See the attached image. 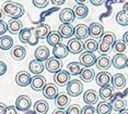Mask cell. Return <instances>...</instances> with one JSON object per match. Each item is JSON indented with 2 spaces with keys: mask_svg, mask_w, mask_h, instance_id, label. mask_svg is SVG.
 Instances as JSON below:
<instances>
[{
  "mask_svg": "<svg viewBox=\"0 0 128 114\" xmlns=\"http://www.w3.org/2000/svg\"><path fill=\"white\" fill-rule=\"evenodd\" d=\"M2 12L11 19H19L24 14V8L18 2L7 1L2 4Z\"/></svg>",
  "mask_w": 128,
  "mask_h": 114,
  "instance_id": "6da1fadb",
  "label": "cell"
},
{
  "mask_svg": "<svg viewBox=\"0 0 128 114\" xmlns=\"http://www.w3.org/2000/svg\"><path fill=\"white\" fill-rule=\"evenodd\" d=\"M83 91V84L79 79H72L67 84V93L69 97H78Z\"/></svg>",
  "mask_w": 128,
  "mask_h": 114,
  "instance_id": "7a4b0ae2",
  "label": "cell"
},
{
  "mask_svg": "<svg viewBox=\"0 0 128 114\" xmlns=\"http://www.w3.org/2000/svg\"><path fill=\"white\" fill-rule=\"evenodd\" d=\"M67 48L70 53L72 54H80L82 53V51L84 50L83 47V42L81 41L80 39H78L77 37L76 38H71L70 40L67 43Z\"/></svg>",
  "mask_w": 128,
  "mask_h": 114,
  "instance_id": "3957f363",
  "label": "cell"
},
{
  "mask_svg": "<svg viewBox=\"0 0 128 114\" xmlns=\"http://www.w3.org/2000/svg\"><path fill=\"white\" fill-rule=\"evenodd\" d=\"M45 68L49 73H54L56 74L57 72L62 71V62L60 59H57V58H49V59L46 61Z\"/></svg>",
  "mask_w": 128,
  "mask_h": 114,
  "instance_id": "277c9868",
  "label": "cell"
},
{
  "mask_svg": "<svg viewBox=\"0 0 128 114\" xmlns=\"http://www.w3.org/2000/svg\"><path fill=\"white\" fill-rule=\"evenodd\" d=\"M46 78L43 75H34L31 79L30 86L34 91H43L46 86Z\"/></svg>",
  "mask_w": 128,
  "mask_h": 114,
  "instance_id": "5b68a950",
  "label": "cell"
},
{
  "mask_svg": "<svg viewBox=\"0 0 128 114\" xmlns=\"http://www.w3.org/2000/svg\"><path fill=\"white\" fill-rule=\"evenodd\" d=\"M96 60H98V58L95 57V54L92 53V52H88V51L81 53L79 58V62L82 64L84 68L93 66L94 64H96Z\"/></svg>",
  "mask_w": 128,
  "mask_h": 114,
  "instance_id": "8992f818",
  "label": "cell"
},
{
  "mask_svg": "<svg viewBox=\"0 0 128 114\" xmlns=\"http://www.w3.org/2000/svg\"><path fill=\"white\" fill-rule=\"evenodd\" d=\"M32 106V100L31 98L26 95H22L19 96L16 100V107L19 111H22V112H25V111L30 110V108Z\"/></svg>",
  "mask_w": 128,
  "mask_h": 114,
  "instance_id": "52a82bcc",
  "label": "cell"
},
{
  "mask_svg": "<svg viewBox=\"0 0 128 114\" xmlns=\"http://www.w3.org/2000/svg\"><path fill=\"white\" fill-rule=\"evenodd\" d=\"M76 19V15H74V9H70V8H65L60 11V14H59V20L62 24H70L74 21Z\"/></svg>",
  "mask_w": 128,
  "mask_h": 114,
  "instance_id": "ba28073f",
  "label": "cell"
},
{
  "mask_svg": "<svg viewBox=\"0 0 128 114\" xmlns=\"http://www.w3.org/2000/svg\"><path fill=\"white\" fill-rule=\"evenodd\" d=\"M70 74H69L68 71H65V70H62V71L57 72L56 74L54 75V81L55 84H57L58 86H65L70 81Z\"/></svg>",
  "mask_w": 128,
  "mask_h": 114,
  "instance_id": "9c48e42d",
  "label": "cell"
},
{
  "mask_svg": "<svg viewBox=\"0 0 128 114\" xmlns=\"http://www.w3.org/2000/svg\"><path fill=\"white\" fill-rule=\"evenodd\" d=\"M32 79V76L30 75V73L26 71H20L19 73H16V83L20 87H26L30 85Z\"/></svg>",
  "mask_w": 128,
  "mask_h": 114,
  "instance_id": "30bf717a",
  "label": "cell"
},
{
  "mask_svg": "<svg viewBox=\"0 0 128 114\" xmlns=\"http://www.w3.org/2000/svg\"><path fill=\"white\" fill-rule=\"evenodd\" d=\"M95 81L100 87L108 86L112 84V75L106 71H102L95 75Z\"/></svg>",
  "mask_w": 128,
  "mask_h": 114,
  "instance_id": "8fae6325",
  "label": "cell"
},
{
  "mask_svg": "<svg viewBox=\"0 0 128 114\" xmlns=\"http://www.w3.org/2000/svg\"><path fill=\"white\" fill-rule=\"evenodd\" d=\"M127 63H128V58L124 53H116L112 59L113 66L118 70L127 68Z\"/></svg>",
  "mask_w": 128,
  "mask_h": 114,
  "instance_id": "7c38bea8",
  "label": "cell"
},
{
  "mask_svg": "<svg viewBox=\"0 0 128 114\" xmlns=\"http://www.w3.org/2000/svg\"><path fill=\"white\" fill-rule=\"evenodd\" d=\"M89 32H90V35L95 38V39H100L102 38V36L104 35V27L103 25L100 24V23H91L89 26Z\"/></svg>",
  "mask_w": 128,
  "mask_h": 114,
  "instance_id": "4fadbf2b",
  "label": "cell"
},
{
  "mask_svg": "<svg viewBox=\"0 0 128 114\" xmlns=\"http://www.w3.org/2000/svg\"><path fill=\"white\" fill-rule=\"evenodd\" d=\"M58 87L56 86L55 84H46L45 88L43 89V95H44V97L46 99H49V100H52V99H56V97L58 96Z\"/></svg>",
  "mask_w": 128,
  "mask_h": 114,
  "instance_id": "5bb4252c",
  "label": "cell"
},
{
  "mask_svg": "<svg viewBox=\"0 0 128 114\" xmlns=\"http://www.w3.org/2000/svg\"><path fill=\"white\" fill-rule=\"evenodd\" d=\"M68 48H67V46H65L64 43H58V45L54 46L53 47V55L55 58H57V59H65V58L68 55Z\"/></svg>",
  "mask_w": 128,
  "mask_h": 114,
  "instance_id": "9a60e30c",
  "label": "cell"
},
{
  "mask_svg": "<svg viewBox=\"0 0 128 114\" xmlns=\"http://www.w3.org/2000/svg\"><path fill=\"white\" fill-rule=\"evenodd\" d=\"M112 65V60L107 54H101L96 60V68L101 71H106Z\"/></svg>",
  "mask_w": 128,
  "mask_h": 114,
  "instance_id": "2e32d148",
  "label": "cell"
},
{
  "mask_svg": "<svg viewBox=\"0 0 128 114\" xmlns=\"http://www.w3.org/2000/svg\"><path fill=\"white\" fill-rule=\"evenodd\" d=\"M50 33V27L47 24H40L34 30V36L36 39H45Z\"/></svg>",
  "mask_w": 128,
  "mask_h": 114,
  "instance_id": "e0dca14e",
  "label": "cell"
},
{
  "mask_svg": "<svg viewBox=\"0 0 128 114\" xmlns=\"http://www.w3.org/2000/svg\"><path fill=\"white\" fill-rule=\"evenodd\" d=\"M34 57H35V60L40 62L47 61L49 59V49L46 46H40L34 52Z\"/></svg>",
  "mask_w": 128,
  "mask_h": 114,
  "instance_id": "ac0fdd59",
  "label": "cell"
},
{
  "mask_svg": "<svg viewBox=\"0 0 128 114\" xmlns=\"http://www.w3.org/2000/svg\"><path fill=\"white\" fill-rule=\"evenodd\" d=\"M98 100V95L94 89H89L83 93V101L86 102V104L89 106H93L95 104Z\"/></svg>",
  "mask_w": 128,
  "mask_h": 114,
  "instance_id": "d6986e66",
  "label": "cell"
},
{
  "mask_svg": "<svg viewBox=\"0 0 128 114\" xmlns=\"http://www.w3.org/2000/svg\"><path fill=\"white\" fill-rule=\"evenodd\" d=\"M74 35L78 39H86L90 35L89 32V26L84 24H78L74 27Z\"/></svg>",
  "mask_w": 128,
  "mask_h": 114,
  "instance_id": "ffe728a7",
  "label": "cell"
},
{
  "mask_svg": "<svg viewBox=\"0 0 128 114\" xmlns=\"http://www.w3.org/2000/svg\"><path fill=\"white\" fill-rule=\"evenodd\" d=\"M58 33L62 38H70L74 35V27L71 24H62L58 28Z\"/></svg>",
  "mask_w": 128,
  "mask_h": 114,
  "instance_id": "44dd1931",
  "label": "cell"
},
{
  "mask_svg": "<svg viewBox=\"0 0 128 114\" xmlns=\"http://www.w3.org/2000/svg\"><path fill=\"white\" fill-rule=\"evenodd\" d=\"M113 95H114V87H112L110 85L108 86H104L101 87L100 91H98V96L103 101H108L113 98Z\"/></svg>",
  "mask_w": 128,
  "mask_h": 114,
  "instance_id": "7402d4cb",
  "label": "cell"
},
{
  "mask_svg": "<svg viewBox=\"0 0 128 114\" xmlns=\"http://www.w3.org/2000/svg\"><path fill=\"white\" fill-rule=\"evenodd\" d=\"M11 55L16 61H21L26 55V49L22 46H14L11 49Z\"/></svg>",
  "mask_w": 128,
  "mask_h": 114,
  "instance_id": "603a6c76",
  "label": "cell"
},
{
  "mask_svg": "<svg viewBox=\"0 0 128 114\" xmlns=\"http://www.w3.org/2000/svg\"><path fill=\"white\" fill-rule=\"evenodd\" d=\"M45 69V65L43 64V62L37 60H32L30 62V65H28V70L32 74L34 75H40L43 73Z\"/></svg>",
  "mask_w": 128,
  "mask_h": 114,
  "instance_id": "cb8c5ba5",
  "label": "cell"
},
{
  "mask_svg": "<svg viewBox=\"0 0 128 114\" xmlns=\"http://www.w3.org/2000/svg\"><path fill=\"white\" fill-rule=\"evenodd\" d=\"M112 85L115 89H123L126 86V77L124 74H115L112 76Z\"/></svg>",
  "mask_w": 128,
  "mask_h": 114,
  "instance_id": "d4e9b609",
  "label": "cell"
},
{
  "mask_svg": "<svg viewBox=\"0 0 128 114\" xmlns=\"http://www.w3.org/2000/svg\"><path fill=\"white\" fill-rule=\"evenodd\" d=\"M22 28V22L19 19H11L8 22V32L11 34H19Z\"/></svg>",
  "mask_w": 128,
  "mask_h": 114,
  "instance_id": "484cf974",
  "label": "cell"
},
{
  "mask_svg": "<svg viewBox=\"0 0 128 114\" xmlns=\"http://www.w3.org/2000/svg\"><path fill=\"white\" fill-rule=\"evenodd\" d=\"M69 102H70V98L68 93H58V96L55 99V103L59 109H65L66 107L69 106Z\"/></svg>",
  "mask_w": 128,
  "mask_h": 114,
  "instance_id": "4316f807",
  "label": "cell"
},
{
  "mask_svg": "<svg viewBox=\"0 0 128 114\" xmlns=\"http://www.w3.org/2000/svg\"><path fill=\"white\" fill-rule=\"evenodd\" d=\"M74 12L76 17L78 19H84L89 14V9L84 3H77L74 8Z\"/></svg>",
  "mask_w": 128,
  "mask_h": 114,
  "instance_id": "83f0119b",
  "label": "cell"
},
{
  "mask_svg": "<svg viewBox=\"0 0 128 114\" xmlns=\"http://www.w3.org/2000/svg\"><path fill=\"white\" fill-rule=\"evenodd\" d=\"M95 73L91 68H83V70L80 73V78L84 83H90L94 79Z\"/></svg>",
  "mask_w": 128,
  "mask_h": 114,
  "instance_id": "f1b7e54d",
  "label": "cell"
},
{
  "mask_svg": "<svg viewBox=\"0 0 128 114\" xmlns=\"http://www.w3.org/2000/svg\"><path fill=\"white\" fill-rule=\"evenodd\" d=\"M62 36H60V34L58 33V31H50V33L48 34L47 38H46V40H47L48 45L50 46H56L58 43L62 42Z\"/></svg>",
  "mask_w": 128,
  "mask_h": 114,
  "instance_id": "f546056e",
  "label": "cell"
},
{
  "mask_svg": "<svg viewBox=\"0 0 128 114\" xmlns=\"http://www.w3.org/2000/svg\"><path fill=\"white\" fill-rule=\"evenodd\" d=\"M49 110L48 103L44 100H38L34 103V111L36 114H46Z\"/></svg>",
  "mask_w": 128,
  "mask_h": 114,
  "instance_id": "4dcf8cb0",
  "label": "cell"
},
{
  "mask_svg": "<svg viewBox=\"0 0 128 114\" xmlns=\"http://www.w3.org/2000/svg\"><path fill=\"white\" fill-rule=\"evenodd\" d=\"M83 70V65L80 62H70L67 65V71L70 75H80L81 71Z\"/></svg>",
  "mask_w": 128,
  "mask_h": 114,
  "instance_id": "1f68e13d",
  "label": "cell"
},
{
  "mask_svg": "<svg viewBox=\"0 0 128 114\" xmlns=\"http://www.w3.org/2000/svg\"><path fill=\"white\" fill-rule=\"evenodd\" d=\"M83 47H84V50L86 51L94 53L98 48V42L94 38H89V39H86V41L83 42Z\"/></svg>",
  "mask_w": 128,
  "mask_h": 114,
  "instance_id": "d6a6232c",
  "label": "cell"
},
{
  "mask_svg": "<svg viewBox=\"0 0 128 114\" xmlns=\"http://www.w3.org/2000/svg\"><path fill=\"white\" fill-rule=\"evenodd\" d=\"M13 48V39L8 35L0 37V49L1 50H9Z\"/></svg>",
  "mask_w": 128,
  "mask_h": 114,
  "instance_id": "836d02e7",
  "label": "cell"
},
{
  "mask_svg": "<svg viewBox=\"0 0 128 114\" xmlns=\"http://www.w3.org/2000/svg\"><path fill=\"white\" fill-rule=\"evenodd\" d=\"M113 108L107 101H102L96 107V113L98 114H110Z\"/></svg>",
  "mask_w": 128,
  "mask_h": 114,
  "instance_id": "e575fe53",
  "label": "cell"
},
{
  "mask_svg": "<svg viewBox=\"0 0 128 114\" xmlns=\"http://www.w3.org/2000/svg\"><path fill=\"white\" fill-rule=\"evenodd\" d=\"M110 106H112V108L115 111L120 112L122 110L126 109L127 102H126V100H124L123 98H115L114 100H112V102H110Z\"/></svg>",
  "mask_w": 128,
  "mask_h": 114,
  "instance_id": "d590c367",
  "label": "cell"
},
{
  "mask_svg": "<svg viewBox=\"0 0 128 114\" xmlns=\"http://www.w3.org/2000/svg\"><path fill=\"white\" fill-rule=\"evenodd\" d=\"M32 35H33L32 28H22V31L19 33V38L23 43H30Z\"/></svg>",
  "mask_w": 128,
  "mask_h": 114,
  "instance_id": "8d00e7d4",
  "label": "cell"
},
{
  "mask_svg": "<svg viewBox=\"0 0 128 114\" xmlns=\"http://www.w3.org/2000/svg\"><path fill=\"white\" fill-rule=\"evenodd\" d=\"M116 22L122 26H127L128 25V12L122 10L116 14Z\"/></svg>",
  "mask_w": 128,
  "mask_h": 114,
  "instance_id": "74e56055",
  "label": "cell"
},
{
  "mask_svg": "<svg viewBox=\"0 0 128 114\" xmlns=\"http://www.w3.org/2000/svg\"><path fill=\"white\" fill-rule=\"evenodd\" d=\"M112 48H113V46H110V43H107L105 41H103V40H101V41L98 42V50L101 52V54H107L110 50H112Z\"/></svg>",
  "mask_w": 128,
  "mask_h": 114,
  "instance_id": "f35d334b",
  "label": "cell"
},
{
  "mask_svg": "<svg viewBox=\"0 0 128 114\" xmlns=\"http://www.w3.org/2000/svg\"><path fill=\"white\" fill-rule=\"evenodd\" d=\"M113 50L117 53H124L125 50H126V43L122 40H116L115 43L113 45Z\"/></svg>",
  "mask_w": 128,
  "mask_h": 114,
  "instance_id": "ab89813d",
  "label": "cell"
},
{
  "mask_svg": "<svg viewBox=\"0 0 128 114\" xmlns=\"http://www.w3.org/2000/svg\"><path fill=\"white\" fill-rule=\"evenodd\" d=\"M101 40H103V41H105L107 43H110V46H113L116 41V36L114 33H110V32H107V33H104V35L102 36Z\"/></svg>",
  "mask_w": 128,
  "mask_h": 114,
  "instance_id": "60d3db41",
  "label": "cell"
},
{
  "mask_svg": "<svg viewBox=\"0 0 128 114\" xmlns=\"http://www.w3.org/2000/svg\"><path fill=\"white\" fill-rule=\"evenodd\" d=\"M81 112H82V109L79 104H71L68 107L66 114H81Z\"/></svg>",
  "mask_w": 128,
  "mask_h": 114,
  "instance_id": "b9f144b4",
  "label": "cell"
},
{
  "mask_svg": "<svg viewBox=\"0 0 128 114\" xmlns=\"http://www.w3.org/2000/svg\"><path fill=\"white\" fill-rule=\"evenodd\" d=\"M33 4L35 5L36 8L38 9H43V8H46L49 3V0H32Z\"/></svg>",
  "mask_w": 128,
  "mask_h": 114,
  "instance_id": "7bdbcfd3",
  "label": "cell"
},
{
  "mask_svg": "<svg viewBox=\"0 0 128 114\" xmlns=\"http://www.w3.org/2000/svg\"><path fill=\"white\" fill-rule=\"evenodd\" d=\"M82 114H95L96 113V109H95L93 106H89V104H86V107L82 109Z\"/></svg>",
  "mask_w": 128,
  "mask_h": 114,
  "instance_id": "ee69618b",
  "label": "cell"
},
{
  "mask_svg": "<svg viewBox=\"0 0 128 114\" xmlns=\"http://www.w3.org/2000/svg\"><path fill=\"white\" fill-rule=\"evenodd\" d=\"M8 31V24L1 20L0 21V36H4Z\"/></svg>",
  "mask_w": 128,
  "mask_h": 114,
  "instance_id": "f6af8a7d",
  "label": "cell"
},
{
  "mask_svg": "<svg viewBox=\"0 0 128 114\" xmlns=\"http://www.w3.org/2000/svg\"><path fill=\"white\" fill-rule=\"evenodd\" d=\"M18 109H16V106H10L7 108V111H6V114H19L18 113Z\"/></svg>",
  "mask_w": 128,
  "mask_h": 114,
  "instance_id": "bcb514c9",
  "label": "cell"
},
{
  "mask_svg": "<svg viewBox=\"0 0 128 114\" xmlns=\"http://www.w3.org/2000/svg\"><path fill=\"white\" fill-rule=\"evenodd\" d=\"M7 64H6L4 61H0V76L4 75L6 72H7Z\"/></svg>",
  "mask_w": 128,
  "mask_h": 114,
  "instance_id": "7dc6e473",
  "label": "cell"
},
{
  "mask_svg": "<svg viewBox=\"0 0 128 114\" xmlns=\"http://www.w3.org/2000/svg\"><path fill=\"white\" fill-rule=\"evenodd\" d=\"M104 1H105V0H90V2H91L93 5H95V7H98V5L103 4Z\"/></svg>",
  "mask_w": 128,
  "mask_h": 114,
  "instance_id": "c3c4849f",
  "label": "cell"
},
{
  "mask_svg": "<svg viewBox=\"0 0 128 114\" xmlns=\"http://www.w3.org/2000/svg\"><path fill=\"white\" fill-rule=\"evenodd\" d=\"M7 106L2 102H0V114H6V111H7Z\"/></svg>",
  "mask_w": 128,
  "mask_h": 114,
  "instance_id": "681fc988",
  "label": "cell"
},
{
  "mask_svg": "<svg viewBox=\"0 0 128 114\" xmlns=\"http://www.w3.org/2000/svg\"><path fill=\"white\" fill-rule=\"evenodd\" d=\"M50 1L55 5H62L66 2V0H50Z\"/></svg>",
  "mask_w": 128,
  "mask_h": 114,
  "instance_id": "f907efd6",
  "label": "cell"
},
{
  "mask_svg": "<svg viewBox=\"0 0 128 114\" xmlns=\"http://www.w3.org/2000/svg\"><path fill=\"white\" fill-rule=\"evenodd\" d=\"M53 114H66V111H64V109H59V108H57L56 110H54Z\"/></svg>",
  "mask_w": 128,
  "mask_h": 114,
  "instance_id": "816d5d0a",
  "label": "cell"
},
{
  "mask_svg": "<svg viewBox=\"0 0 128 114\" xmlns=\"http://www.w3.org/2000/svg\"><path fill=\"white\" fill-rule=\"evenodd\" d=\"M123 41L126 43V45H128V32H126V33L124 34V36H123Z\"/></svg>",
  "mask_w": 128,
  "mask_h": 114,
  "instance_id": "f5cc1de1",
  "label": "cell"
},
{
  "mask_svg": "<svg viewBox=\"0 0 128 114\" xmlns=\"http://www.w3.org/2000/svg\"><path fill=\"white\" fill-rule=\"evenodd\" d=\"M123 10L126 11V12H128V1L125 2V4H124V7H123Z\"/></svg>",
  "mask_w": 128,
  "mask_h": 114,
  "instance_id": "db71d44e",
  "label": "cell"
},
{
  "mask_svg": "<svg viewBox=\"0 0 128 114\" xmlns=\"http://www.w3.org/2000/svg\"><path fill=\"white\" fill-rule=\"evenodd\" d=\"M119 114H128V109H124V110H122L120 112H119Z\"/></svg>",
  "mask_w": 128,
  "mask_h": 114,
  "instance_id": "11a10c76",
  "label": "cell"
},
{
  "mask_svg": "<svg viewBox=\"0 0 128 114\" xmlns=\"http://www.w3.org/2000/svg\"><path fill=\"white\" fill-rule=\"evenodd\" d=\"M77 3H84V2H86L88 0H74Z\"/></svg>",
  "mask_w": 128,
  "mask_h": 114,
  "instance_id": "9f6ffc18",
  "label": "cell"
},
{
  "mask_svg": "<svg viewBox=\"0 0 128 114\" xmlns=\"http://www.w3.org/2000/svg\"><path fill=\"white\" fill-rule=\"evenodd\" d=\"M4 12H2V10H0V21L2 20V17H4Z\"/></svg>",
  "mask_w": 128,
  "mask_h": 114,
  "instance_id": "6f0895ef",
  "label": "cell"
},
{
  "mask_svg": "<svg viewBox=\"0 0 128 114\" xmlns=\"http://www.w3.org/2000/svg\"><path fill=\"white\" fill-rule=\"evenodd\" d=\"M127 68H128V63H127Z\"/></svg>",
  "mask_w": 128,
  "mask_h": 114,
  "instance_id": "680465c9",
  "label": "cell"
}]
</instances>
